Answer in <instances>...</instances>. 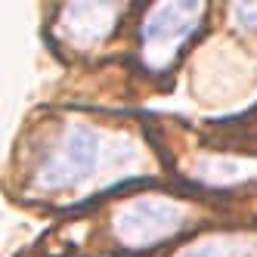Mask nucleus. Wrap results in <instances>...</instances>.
I'll return each instance as SVG.
<instances>
[{"label":"nucleus","mask_w":257,"mask_h":257,"mask_svg":"<svg viewBox=\"0 0 257 257\" xmlns=\"http://www.w3.org/2000/svg\"><path fill=\"white\" fill-rule=\"evenodd\" d=\"M112 146L115 140L102 127H93L87 121L62 124L31 168V192L62 195L81 189L99 174Z\"/></svg>","instance_id":"obj_1"},{"label":"nucleus","mask_w":257,"mask_h":257,"mask_svg":"<svg viewBox=\"0 0 257 257\" xmlns=\"http://www.w3.org/2000/svg\"><path fill=\"white\" fill-rule=\"evenodd\" d=\"M189 223V208L171 195H134L112 214V235L127 251L158 248Z\"/></svg>","instance_id":"obj_2"},{"label":"nucleus","mask_w":257,"mask_h":257,"mask_svg":"<svg viewBox=\"0 0 257 257\" xmlns=\"http://www.w3.org/2000/svg\"><path fill=\"white\" fill-rule=\"evenodd\" d=\"M205 4H152L140 25V56L143 65L161 75L168 71L186 41L198 31Z\"/></svg>","instance_id":"obj_3"},{"label":"nucleus","mask_w":257,"mask_h":257,"mask_svg":"<svg viewBox=\"0 0 257 257\" xmlns=\"http://www.w3.org/2000/svg\"><path fill=\"white\" fill-rule=\"evenodd\" d=\"M124 4H65L59 7V19L53 25V34L62 47L93 50L102 47L124 16Z\"/></svg>","instance_id":"obj_4"},{"label":"nucleus","mask_w":257,"mask_h":257,"mask_svg":"<svg viewBox=\"0 0 257 257\" xmlns=\"http://www.w3.org/2000/svg\"><path fill=\"white\" fill-rule=\"evenodd\" d=\"M174 257H257V238L242 232H217L183 245Z\"/></svg>","instance_id":"obj_5"},{"label":"nucleus","mask_w":257,"mask_h":257,"mask_svg":"<svg viewBox=\"0 0 257 257\" xmlns=\"http://www.w3.org/2000/svg\"><path fill=\"white\" fill-rule=\"evenodd\" d=\"M232 25L245 34H257V4H232L229 7Z\"/></svg>","instance_id":"obj_6"}]
</instances>
